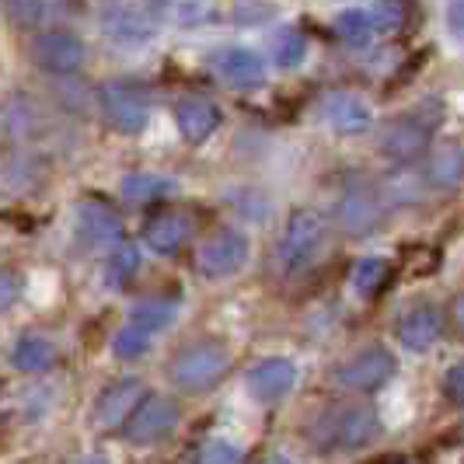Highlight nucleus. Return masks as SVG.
<instances>
[{"label":"nucleus","mask_w":464,"mask_h":464,"mask_svg":"<svg viewBox=\"0 0 464 464\" xmlns=\"http://www.w3.org/2000/svg\"><path fill=\"white\" fill-rule=\"evenodd\" d=\"M440 119H443L440 102L430 98V102H422L412 112H401L392 122H384V130L377 137L381 154L395 164H412L416 158L426 154V147H430V140L437 133Z\"/></svg>","instance_id":"f257e3e1"},{"label":"nucleus","mask_w":464,"mask_h":464,"mask_svg":"<svg viewBox=\"0 0 464 464\" xmlns=\"http://www.w3.org/2000/svg\"><path fill=\"white\" fill-rule=\"evenodd\" d=\"M328 245V220L318 209H294L286 220V231L279 237L276 262L283 276H301L307 273Z\"/></svg>","instance_id":"f03ea898"},{"label":"nucleus","mask_w":464,"mask_h":464,"mask_svg":"<svg viewBox=\"0 0 464 464\" xmlns=\"http://www.w3.org/2000/svg\"><path fill=\"white\" fill-rule=\"evenodd\" d=\"M381 433V419L371 405H335L314 419L311 440L318 450H356Z\"/></svg>","instance_id":"7ed1b4c3"},{"label":"nucleus","mask_w":464,"mask_h":464,"mask_svg":"<svg viewBox=\"0 0 464 464\" xmlns=\"http://www.w3.org/2000/svg\"><path fill=\"white\" fill-rule=\"evenodd\" d=\"M227 367H231V353L224 343L196 339L179 349V356L171 360V381L186 395H203L227 373Z\"/></svg>","instance_id":"20e7f679"},{"label":"nucleus","mask_w":464,"mask_h":464,"mask_svg":"<svg viewBox=\"0 0 464 464\" xmlns=\"http://www.w3.org/2000/svg\"><path fill=\"white\" fill-rule=\"evenodd\" d=\"M388 217V203L377 186L367 182H349L339 199H335V224L349 234V237H367V234L381 231Z\"/></svg>","instance_id":"39448f33"},{"label":"nucleus","mask_w":464,"mask_h":464,"mask_svg":"<svg viewBox=\"0 0 464 464\" xmlns=\"http://www.w3.org/2000/svg\"><path fill=\"white\" fill-rule=\"evenodd\" d=\"M102 112L119 133H140L150 119V94L137 81H112L102 88Z\"/></svg>","instance_id":"423d86ee"},{"label":"nucleus","mask_w":464,"mask_h":464,"mask_svg":"<svg viewBox=\"0 0 464 464\" xmlns=\"http://www.w3.org/2000/svg\"><path fill=\"white\" fill-rule=\"evenodd\" d=\"M398 371L395 356L384 346H367L356 356H349L346 363L335 371V384L346 392H377L392 381V373Z\"/></svg>","instance_id":"0eeeda50"},{"label":"nucleus","mask_w":464,"mask_h":464,"mask_svg":"<svg viewBox=\"0 0 464 464\" xmlns=\"http://www.w3.org/2000/svg\"><path fill=\"white\" fill-rule=\"evenodd\" d=\"M32 63L46 73H56V77H70L84 63V43L63 28L43 32L32 39Z\"/></svg>","instance_id":"6e6552de"},{"label":"nucleus","mask_w":464,"mask_h":464,"mask_svg":"<svg viewBox=\"0 0 464 464\" xmlns=\"http://www.w3.org/2000/svg\"><path fill=\"white\" fill-rule=\"evenodd\" d=\"M143 384H140L137 377H122V381H112L98 401H94V426L98 430H116V426H126L133 412H137L140 405H143Z\"/></svg>","instance_id":"1a4fd4ad"},{"label":"nucleus","mask_w":464,"mask_h":464,"mask_svg":"<svg viewBox=\"0 0 464 464\" xmlns=\"http://www.w3.org/2000/svg\"><path fill=\"white\" fill-rule=\"evenodd\" d=\"M179 426V405L164 395H147L133 419L126 422L130 443H158Z\"/></svg>","instance_id":"9d476101"},{"label":"nucleus","mask_w":464,"mask_h":464,"mask_svg":"<svg viewBox=\"0 0 464 464\" xmlns=\"http://www.w3.org/2000/svg\"><path fill=\"white\" fill-rule=\"evenodd\" d=\"M77 234H81V241L88 248H109V252H116L119 245L126 241L119 213H112V207H105L98 199L77 203Z\"/></svg>","instance_id":"9b49d317"},{"label":"nucleus","mask_w":464,"mask_h":464,"mask_svg":"<svg viewBox=\"0 0 464 464\" xmlns=\"http://www.w3.org/2000/svg\"><path fill=\"white\" fill-rule=\"evenodd\" d=\"M248 258V241L237 231L213 234L199 248V269L203 276H234Z\"/></svg>","instance_id":"f8f14e48"},{"label":"nucleus","mask_w":464,"mask_h":464,"mask_svg":"<svg viewBox=\"0 0 464 464\" xmlns=\"http://www.w3.org/2000/svg\"><path fill=\"white\" fill-rule=\"evenodd\" d=\"M192 234V217L182 209H161L143 224V241L158 256H175Z\"/></svg>","instance_id":"ddd939ff"},{"label":"nucleus","mask_w":464,"mask_h":464,"mask_svg":"<svg viewBox=\"0 0 464 464\" xmlns=\"http://www.w3.org/2000/svg\"><path fill=\"white\" fill-rule=\"evenodd\" d=\"M371 105L356 94H328L322 102V122H325L332 133H343V137H353V133H363L371 126Z\"/></svg>","instance_id":"4468645a"},{"label":"nucleus","mask_w":464,"mask_h":464,"mask_svg":"<svg viewBox=\"0 0 464 464\" xmlns=\"http://www.w3.org/2000/svg\"><path fill=\"white\" fill-rule=\"evenodd\" d=\"M440 335H443V311L433 307V304H419L412 311H405L401 322H398V339H401V346L412 349V353L430 349Z\"/></svg>","instance_id":"2eb2a0df"},{"label":"nucleus","mask_w":464,"mask_h":464,"mask_svg":"<svg viewBox=\"0 0 464 464\" xmlns=\"http://www.w3.org/2000/svg\"><path fill=\"white\" fill-rule=\"evenodd\" d=\"M297 381V367L283 356H273V360H262L258 367H252L248 373V392L258 398V401H279V398L290 395Z\"/></svg>","instance_id":"dca6fc26"},{"label":"nucleus","mask_w":464,"mask_h":464,"mask_svg":"<svg viewBox=\"0 0 464 464\" xmlns=\"http://www.w3.org/2000/svg\"><path fill=\"white\" fill-rule=\"evenodd\" d=\"M213 70L231 88H256V84H262V77H266L262 56L252 53V49H237V46L217 53L213 56Z\"/></svg>","instance_id":"f3484780"},{"label":"nucleus","mask_w":464,"mask_h":464,"mask_svg":"<svg viewBox=\"0 0 464 464\" xmlns=\"http://www.w3.org/2000/svg\"><path fill=\"white\" fill-rule=\"evenodd\" d=\"M377 188H381V196H384L388 207H416V203L426 199V188H433V186H430V179H426V168L419 171L412 164H401L395 171H388Z\"/></svg>","instance_id":"a211bd4d"},{"label":"nucleus","mask_w":464,"mask_h":464,"mask_svg":"<svg viewBox=\"0 0 464 464\" xmlns=\"http://www.w3.org/2000/svg\"><path fill=\"white\" fill-rule=\"evenodd\" d=\"M175 122H179V130H182V137L188 143H203L217 133V126H220V109L207 102V98H182L179 105H175Z\"/></svg>","instance_id":"6ab92c4d"},{"label":"nucleus","mask_w":464,"mask_h":464,"mask_svg":"<svg viewBox=\"0 0 464 464\" xmlns=\"http://www.w3.org/2000/svg\"><path fill=\"white\" fill-rule=\"evenodd\" d=\"M11 363H14V371L22 373H43L56 363V346L49 343L46 335L24 332V335H18V343L11 346Z\"/></svg>","instance_id":"aec40b11"},{"label":"nucleus","mask_w":464,"mask_h":464,"mask_svg":"<svg viewBox=\"0 0 464 464\" xmlns=\"http://www.w3.org/2000/svg\"><path fill=\"white\" fill-rule=\"evenodd\" d=\"M102 24H105V32H109L112 39H119V43H147V39L154 35V24L147 22L137 7H126V4L109 7Z\"/></svg>","instance_id":"412c9836"},{"label":"nucleus","mask_w":464,"mask_h":464,"mask_svg":"<svg viewBox=\"0 0 464 464\" xmlns=\"http://www.w3.org/2000/svg\"><path fill=\"white\" fill-rule=\"evenodd\" d=\"M426 179L433 188H458L464 182V147L450 143L437 150L430 161H426Z\"/></svg>","instance_id":"4be33fe9"},{"label":"nucleus","mask_w":464,"mask_h":464,"mask_svg":"<svg viewBox=\"0 0 464 464\" xmlns=\"http://www.w3.org/2000/svg\"><path fill=\"white\" fill-rule=\"evenodd\" d=\"M39 130V112H35V102L24 98V94H11L7 105H4V133L7 140H22L32 137Z\"/></svg>","instance_id":"5701e85b"},{"label":"nucleus","mask_w":464,"mask_h":464,"mask_svg":"<svg viewBox=\"0 0 464 464\" xmlns=\"http://www.w3.org/2000/svg\"><path fill=\"white\" fill-rule=\"evenodd\" d=\"M175 314H179V301H171V297H150V301H140L130 311V322L140 325L143 332H150V335H158L161 328H168L175 322Z\"/></svg>","instance_id":"b1692460"},{"label":"nucleus","mask_w":464,"mask_h":464,"mask_svg":"<svg viewBox=\"0 0 464 464\" xmlns=\"http://www.w3.org/2000/svg\"><path fill=\"white\" fill-rule=\"evenodd\" d=\"M335 35L353 49L371 46V39L377 35V24H373L371 11H343L335 18Z\"/></svg>","instance_id":"393cba45"},{"label":"nucleus","mask_w":464,"mask_h":464,"mask_svg":"<svg viewBox=\"0 0 464 464\" xmlns=\"http://www.w3.org/2000/svg\"><path fill=\"white\" fill-rule=\"evenodd\" d=\"M140 269V252L133 241H122L116 252L109 256V266H105V283L112 286V290H122V286H130V279L137 276Z\"/></svg>","instance_id":"a878e982"},{"label":"nucleus","mask_w":464,"mask_h":464,"mask_svg":"<svg viewBox=\"0 0 464 464\" xmlns=\"http://www.w3.org/2000/svg\"><path fill=\"white\" fill-rule=\"evenodd\" d=\"M175 188L171 179H161V175H150V171H140V175H126L122 179V196L133 199V203H147V199H161Z\"/></svg>","instance_id":"bb28decb"},{"label":"nucleus","mask_w":464,"mask_h":464,"mask_svg":"<svg viewBox=\"0 0 464 464\" xmlns=\"http://www.w3.org/2000/svg\"><path fill=\"white\" fill-rule=\"evenodd\" d=\"M392 273V262L388 258H360L356 266H353V286L363 294V297H373L381 286H384V279Z\"/></svg>","instance_id":"cd10ccee"},{"label":"nucleus","mask_w":464,"mask_h":464,"mask_svg":"<svg viewBox=\"0 0 464 464\" xmlns=\"http://www.w3.org/2000/svg\"><path fill=\"white\" fill-rule=\"evenodd\" d=\"M4 182H7V192H28V188H35L43 182L39 158H28V154L11 158L7 168H4Z\"/></svg>","instance_id":"c85d7f7f"},{"label":"nucleus","mask_w":464,"mask_h":464,"mask_svg":"<svg viewBox=\"0 0 464 464\" xmlns=\"http://www.w3.org/2000/svg\"><path fill=\"white\" fill-rule=\"evenodd\" d=\"M307 53V39H304L297 28H283L273 43V56H276L279 67H297Z\"/></svg>","instance_id":"c756f323"},{"label":"nucleus","mask_w":464,"mask_h":464,"mask_svg":"<svg viewBox=\"0 0 464 464\" xmlns=\"http://www.w3.org/2000/svg\"><path fill=\"white\" fill-rule=\"evenodd\" d=\"M150 339H154L150 332H143L140 325L130 322V325L116 335V356L119 360H140V356L150 349Z\"/></svg>","instance_id":"7c9ffc66"},{"label":"nucleus","mask_w":464,"mask_h":464,"mask_svg":"<svg viewBox=\"0 0 464 464\" xmlns=\"http://www.w3.org/2000/svg\"><path fill=\"white\" fill-rule=\"evenodd\" d=\"M4 11L14 28H35L46 14V0H4Z\"/></svg>","instance_id":"2f4dec72"},{"label":"nucleus","mask_w":464,"mask_h":464,"mask_svg":"<svg viewBox=\"0 0 464 464\" xmlns=\"http://www.w3.org/2000/svg\"><path fill=\"white\" fill-rule=\"evenodd\" d=\"M371 14L377 32H398L405 24V0H381Z\"/></svg>","instance_id":"473e14b6"},{"label":"nucleus","mask_w":464,"mask_h":464,"mask_svg":"<svg viewBox=\"0 0 464 464\" xmlns=\"http://www.w3.org/2000/svg\"><path fill=\"white\" fill-rule=\"evenodd\" d=\"M199 464H241V450L227 440H209L199 450Z\"/></svg>","instance_id":"72a5a7b5"},{"label":"nucleus","mask_w":464,"mask_h":464,"mask_svg":"<svg viewBox=\"0 0 464 464\" xmlns=\"http://www.w3.org/2000/svg\"><path fill=\"white\" fill-rule=\"evenodd\" d=\"M443 398L450 405H464V363H454L443 373Z\"/></svg>","instance_id":"f704fd0d"},{"label":"nucleus","mask_w":464,"mask_h":464,"mask_svg":"<svg viewBox=\"0 0 464 464\" xmlns=\"http://www.w3.org/2000/svg\"><path fill=\"white\" fill-rule=\"evenodd\" d=\"M14 301H18V283H14V273H11V269H4V273H0V307L11 311Z\"/></svg>","instance_id":"c9c22d12"},{"label":"nucleus","mask_w":464,"mask_h":464,"mask_svg":"<svg viewBox=\"0 0 464 464\" xmlns=\"http://www.w3.org/2000/svg\"><path fill=\"white\" fill-rule=\"evenodd\" d=\"M447 24L450 32L464 35V0H447Z\"/></svg>","instance_id":"e433bc0d"},{"label":"nucleus","mask_w":464,"mask_h":464,"mask_svg":"<svg viewBox=\"0 0 464 464\" xmlns=\"http://www.w3.org/2000/svg\"><path fill=\"white\" fill-rule=\"evenodd\" d=\"M450 325H454V332L464 335V294H458L454 304H450Z\"/></svg>","instance_id":"4c0bfd02"},{"label":"nucleus","mask_w":464,"mask_h":464,"mask_svg":"<svg viewBox=\"0 0 464 464\" xmlns=\"http://www.w3.org/2000/svg\"><path fill=\"white\" fill-rule=\"evenodd\" d=\"M262 464H290V461H286V458H266Z\"/></svg>","instance_id":"58836bf2"},{"label":"nucleus","mask_w":464,"mask_h":464,"mask_svg":"<svg viewBox=\"0 0 464 464\" xmlns=\"http://www.w3.org/2000/svg\"><path fill=\"white\" fill-rule=\"evenodd\" d=\"M73 464H105V461H98V458H81V461H73Z\"/></svg>","instance_id":"ea45409f"}]
</instances>
